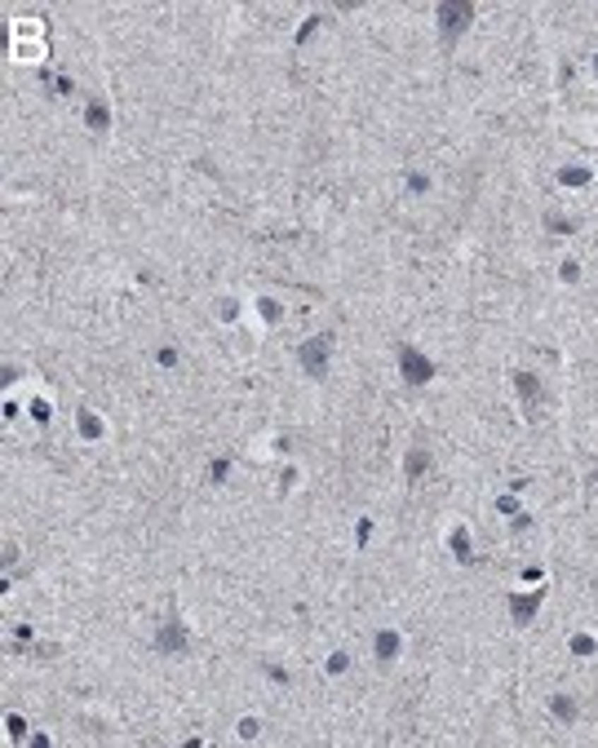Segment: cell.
Instances as JSON below:
<instances>
[{
    "label": "cell",
    "instance_id": "6da1fadb",
    "mask_svg": "<svg viewBox=\"0 0 598 748\" xmlns=\"http://www.w3.org/2000/svg\"><path fill=\"white\" fill-rule=\"evenodd\" d=\"M328 359H332V332H319V337L302 341V350H297V363H302V372L324 381L328 376Z\"/></svg>",
    "mask_w": 598,
    "mask_h": 748
},
{
    "label": "cell",
    "instance_id": "7a4b0ae2",
    "mask_svg": "<svg viewBox=\"0 0 598 748\" xmlns=\"http://www.w3.org/2000/svg\"><path fill=\"white\" fill-rule=\"evenodd\" d=\"M435 18H439V36H443V44H452L457 36H465V27L474 23V5H470V0H461V5L443 0V5L435 9Z\"/></svg>",
    "mask_w": 598,
    "mask_h": 748
},
{
    "label": "cell",
    "instance_id": "3957f363",
    "mask_svg": "<svg viewBox=\"0 0 598 748\" xmlns=\"http://www.w3.org/2000/svg\"><path fill=\"white\" fill-rule=\"evenodd\" d=\"M156 651H160V655H187V651H191V629L182 624L177 616H169V620L156 629Z\"/></svg>",
    "mask_w": 598,
    "mask_h": 748
},
{
    "label": "cell",
    "instance_id": "277c9868",
    "mask_svg": "<svg viewBox=\"0 0 598 748\" xmlns=\"http://www.w3.org/2000/svg\"><path fill=\"white\" fill-rule=\"evenodd\" d=\"M399 376L408 386H426V381H435V359H426L417 345H404L399 350Z\"/></svg>",
    "mask_w": 598,
    "mask_h": 748
},
{
    "label": "cell",
    "instance_id": "5b68a950",
    "mask_svg": "<svg viewBox=\"0 0 598 748\" xmlns=\"http://www.w3.org/2000/svg\"><path fill=\"white\" fill-rule=\"evenodd\" d=\"M514 390H519V398H523L527 412H537V408L545 403V386H541L537 372H514Z\"/></svg>",
    "mask_w": 598,
    "mask_h": 748
},
{
    "label": "cell",
    "instance_id": "8992f818",
    "mask_svg": "<svg viewBox=\"0 0 598 748\" xmlns=\"http://www.w3.org/2000/svg\"><path fill=\"white\" fill-rule=\"evenodd\" d=\"M541 598H545V589L514 593V598H510V620H514V624H532V616H537V607H541Z\"/></svg>",
    "mask_w": 598,
    "mask_h": 748
},
{
    "label": "cell",
    "instance_id": "52a82bcc",
    "mask_svg": "<svg viewBox=\"0 0 598 748\" xmlns=\"http://www.w3.org/2000/svg\"><path fill=\"white\" fill-rule=\"evenodd\" d=\"M426 470H430V447H421V443H417V447H408V461H404V478H408V483H417V478H421Z\"/></svg>",
    "mask_w": 598,
    "mask_h": 748
},
{
    "label": "cell",
    "instance_id": "ba28073f",
    "mask_svg": "<svg viewBox=\"0 0 598 748\" xmlns=\"http://www.w3.org/2000/svg\"><path fill=\"white\" fill-rule=\"evenodd\" d=\"M399 646H404V642H399L394 629H386V634H377V638H373V651H377V660H381V664L399 660Z\"/></svg>",
    "mask_w": 598,
    "mask_h": 748
},
{
    "label": "cell",
    "instance_id": "9c48e42d",
    "mask_svg": "<svg viewBox=\"0 0 598 748\" xmlns=\"http://www.w3.org/2000/svg\"><path fill=\"white\" fill-rule=\"evenodd\" d=\"M85 120H89V129H93V133H107V129H111V111H107V102H102V97H89V107H85Z\"/></svg>",
    "mask_w": 598,
    "mask_h": 748
},
{
    "label": "cell",
    "instance_id": "30bf717a",
    "mask_svg": "<svg viewBox=\"0 0 598 748\" xmlns=\"http://www.w3.org/2000/svg\"><path fill=\"white\" fill-rule=\"evenodd\" d=\"M447 545H452V554H457L461 562H474V554H470V531H465V527H457L452 536H447Z\"/></svg>",
    "mask_w": 598,
    "mask_h": 748
},
{
    "label": "cell",
    "instance_id": "8fae6325",
    "mask_svg": "<svg viewBox=\"0 0 598 748\" xmlns=\"http://www.w3.org/2000/svg\"><path fill=\"white\" fill-rule=\"evenodd\" d=\"M545 230H554V235H572L576 222H572V218H563V213H545Z\"/></svg>",
    "mask_w": 598,
    "mask_h": 748
},
{
    "label": "cell",
    "instance_id": "7c38bea8",
    "mask_svg": "<svg viewBox=\"0 0 598 748\" xmlns=\"http://www.w3.org/2000/svg\"><path fill=\"white\" fill-rule=\"evenodd\" d=\"M550 708H554V718L576 722V700H572V695H554V704H550Z\"/></svg>",
    "mask_w": 598,
    "mask_h": 748
},
{
    "label": "cell",
    "instance_id": "4fadbf2b",
    "mask_svg": "<svg viewBox=\"0 0 598 748\" xmlns=\"http://www.w3.org/2000/svg\"><path fill=\"white\" fill-rule=\"evenodd\" d=\"M80 434H85V439H102V421H98L93 412H80Z\"/></svg>",
    "mask_w": 598,
    "mask_h": 748
},
{
    "label": "cell",
    "instance_id": "5bb4252c",
    "mask_svg": "<svg viewBox=\"0 0 598 748\" xmlns=\"http://www.w3.org/2000/svg\"><path fill=\"white\" fill-rule=\"evenodd\" d=\"M572 651H576V655H594V651H598V642L580 634V638H572Z\"/></svg>",
    "mask_w": 598,
    "mask_h": 748
},
{
    "label": "cell",
    "instance_id": "9a60e30c",
    "mask_svg": "<svg viewBox=\"0 0 598 748\" xmlns=\"http://www.w3.org/2000/svg\"><path fill=\"white\" fill-rule=\"evenodd\" d=\"M558 182H568V186H585L590 173H585V169H568V173H558Z\"/></svg>",
    "mask_w": 598,
    "mask_h": 748
},
{
    "label": "cell",
    "instance_id": "2e32d148",
    "mask_svg": "<svg viewBox=\"0 0 598 748\" xmlns=\"http://www.w3.org/2000/svg\"><path fill=\"white\" fill-rule=\"evenodd\" d=\"M346 664H351V655H346V651H332V655H328V673H346Z\"/></svg>",
    "mask_w": 598,
    "mask_h": 748
},
{
    "label": "cell",
    "instance_id": "e0dca14e",
    "mask_svg": "<svg viewBox=\"0 0 598 748\" xmlns=\"http://www.w3.org/2000/svg\"><path fill=\"white\" fill-rule=\"evenodd\" d=\"M408 191H412V195H426V191H430V177H426V173H412V177H408Z\"/></svg>",
    "mask_w": 598,
    "mask_h": 748
},
{
    "label": "cell",
    "instance_id": "ac0fdd59",
    "mask_svg": "<svg viewBox=\"0 0 598 748\" xmlns=\"http://www.w3.org/2000/svg\"><path fill=\"white\" fill-rule=\"evenodd\" d=\"M257 306H262V319H266V323L279 319V306H275V302H257Z\"/></svg>",
    "mask_w": 598,
    "mask_h": 748
},
{
    "label": "cell",
    "instance_id": "d6986e66",
    "mask_svg": "<svg viewBox=\"0 0 598 748\" xmlns=\"http://www.w3.org/2000/svg\"><path fill=\"white\" fill-rule=\"evenodd\" d=\"M0 562H5V567H13V562H18V545H13V540L5 545V554H0Z\"/></svg>",
    "mask_w": 598,
    "mask_h": 748
},
{
    "label": "cell",
    "instance_id": "ffe728a7",
    "mask_svg": "<svg viewBox=\"0 0 598 748\" xmlns=\"http://www.w3.org/2000/svg\"><path fill=\"white\" fill-rule=\"evenodd\" d=\"M563 279H568V284H576V279H580V266H576V261H563Z\"/></svg>",
    "mask_w": 598,
    "mask_h": 748
},
{
    "label": "cell",
    "instance_id": "44dd1931",
    "mask_svg": "<svg viewBox=\"0 0 598 748\" xmlns=\"http://www.w3.org/2000/svg\"><path fill=\"white\" fill-rule=\"evenodd\" d=\"M253 735H257V722L244 718V722H240V740H253Z\"/></svg>",
    "mask_w": 598,
    "mask_h": 748
},
{
    "label": "cell",
    "instance_id": "7402d4cb",
    "mask_svg": "<svg viewBox=\"0 0 598 748\" xmlns=\"http://www.w3.org/2000/svg\"><path fill=\"white\" fill-rule=\"evenodd\" d=\"M31 412H36V421H40V425L49 421V403H45V398H36V403H31Z\"/></svg>",
    "mask_w": 598,
    "mask_h": 748
},
{
    "label": "cell",
    "instance_id": "603a6c76",
    "mask_svg": "<svg viewBox=\"0 0 598 748\" xmlns=\"http://www.w3.org/2000/svg\"><path fill=\"white\" fill-rule=\"evenodd\" d=\"M0 381H5V386H13V381H18V368H13V363H5V368H0Z\"/></svg>",
    "mask_w": 598,
    "mask_h": 748
},
{
    "label": "cell",
    "instance_id": "cb8c5ba5",
    "mask_svg": "<svg viewBox=\"0 0 598 748\" xmlns=\"http://www.w3.org/2000/svg\"><path fill=\"white\" fill-rule=\"evenodd\" d=\"M218 314H222V319H235V302H230V297H226V302H218Z\"/></svg>",
    "mask_w": 598,
    "mask_h": 748
},
{
    "label": "cell",
    "instance_id": "d4e9b609",
    "mask_svg": "<svg viewBox=\"0 0 598 748\" xmlns=\"http://www.w3.org/2000/svg\"><path fill=\"white\" fill-rule=\"evenodd\" d=\"M594 76H598V62H594Z\"/></svg>",
    "mask_w": 598,
    "mask_h": 748
}]
</instances>
